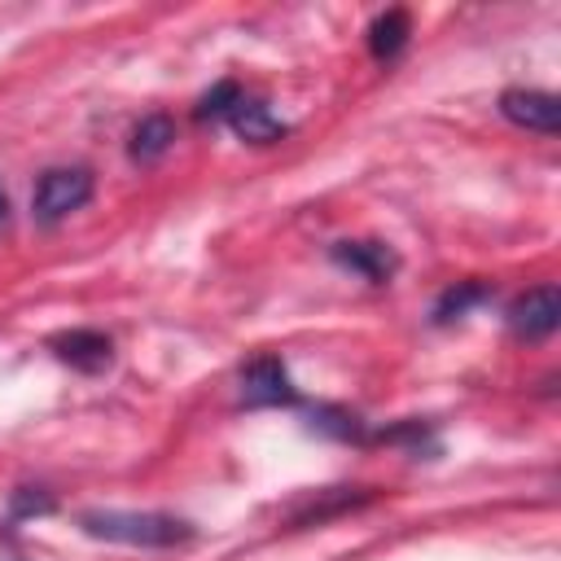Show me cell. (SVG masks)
I'll return each instance as SVG.
<instances>
[{"mask_svg":"<svg viewBox=\"0 0 561 561\" xmlns=\"http://www.w3.org/2000/svg\"><path fill=\"white\" fill-rule=\"evenodd\" d=\"M79 526L92 539L131 543V548H175V543L193 539V526L184 517H171V513H118V508H105V513H83Z\"/></svg>","mask_w":561,"mask_h":561,"instance_id":"6da1fadb","label":"cell"},{"mask_svg":"<svg viewBox=\"0 0 561 561\" xmlns=\"http://www.w3.org/2000/svg\"><path fill=\"white\" fill-rule=\"evenodd\" d=\"M88 197H92V171H83V167H53L35 184L31 215H35V224H61L66 215L83 210Z\"/></svg>","mask_w":561,"mask_h":561,"instance_id":"7a4b0ae2","label":"cell"},{"mask_svg":"<svg viewBox=\"0 0 561 561\" xmlns=\"http://www.w3.org/2000/svg\"><path fill=\"white\" fill-rule=\"evenodd\" d=\"M294 399H298V390H294L280 355H259L241 368V403L245 408H276V403H294Z\"/></svg>","mask_w":561,"mask_h":561,"instance_id":"3957f363","label":"cell"},{"mask_svg":"<svg viewBox=\"0 0 561 561\" xmlns=\"http://www.w3.org/2000/svg\"><path fill=\"white\" fill-rule=\"evenodd\" d=\"M500 114L526 131H539V136H552L561 127V101L552 92H539V88H508L500 96Z\"/></svg>","mask_w":561,"mask_h":561,"instance_id":"277c9868","label":"cell"},{"mask_svg":"<svg viewBox=\"0 0 561 561\" xmlns=\"http://www.w3.org/2000/svg\"><path fill=\"white\" fill-rule=\"evenodd\" d=\"M557 324H561V294H557V285H539V289L522 294V298L508 307V329H513L517 337H526V342L548 337Z\"/></svg>","mask_w":561,"mask_h":561,"instance_id":"5b68a950","label":"cell"},{"mask_svg":"<svg viewBox=\"0 0 561 561\" xmlns=\"http://www.w3.org/2000/svg\"><path fill=\"white\" fill-rule=\"evenodd\" d=\"M333 259H337L342 267L359 272V276L373 280V285L390 280L394 267H399V259H394V250H390L386 241H342V245H333Z\"/></svg>","mask_w":561,"mask_h":561,"instance_id":"8992f818","label":"cell"},{"mask_svg":"<svg viewBox=\"0 0 561 561\" xmlns=\"http://www.w3.org/2000/svg\"><path fill=\"white\" fill-rule=\"evenodd\" d=\"M53 351H57V359H66L79 373H101L110 364V355H114L110 337L96 333V329H70V333L53 337Z\"/></svg>","mask_w":561,"mask_h":561,"instance_id":"52a82bcc","label":"cell"},{"mask_svg":"<svg viewBox=\"0 0 561 561\" xmlns=\"http://www.w3.org/2000/svg\"><path fill=\"white\" fill-rule=\"evenodd\" d=\"M228 123H232V131L241 136V140H250V145H272V140H280L289 127L263 105V101H254V96H241L232 110H228Z\"/></svg>","mask_w":561,"mask_h":561,"instance_id":"ba28073f","label":"cell"},{"mask_svg":"<svg viewBox=\"0 0 561 561\" xmlns=\"http://www.w3.org/2000/svg\"><path fill=\"white\" fill-rule=\"evenodd\" d=\"M408 35H412L408 13H403V9H386V13L368 26V53H373L377 61H390V57H399V53H403Z\"/></svg>","mask_w":561,"mask_h":561,"instance_id":"9c48e42d","label":"cell"},{"mask_svg":"<svg viewBox=\"0 0 561 561\" xmlns=\"http://www.w3.org/2000/svg\"><path fill=\"white\" fill-rule=\"evenodd\" d=\"M171 140H175V123L167 114H149L131 131V158L136 162H158L171 149Z\"/></svg>","mask_w":561,"mask_h":561,"instance_id":"30bf717a","label":"cell"},{"mask_svg":"<svg viewBox=\"0 0 561 561\" xmlns=\"http://www.w3.org/2000/svg\"><path fill=\"white\" fill-rule=\"evenodd\" d=\"M486 298V285H478V280H460V285H451L438 302H434V320L443 324V320H456V316H465L473 302H482Z\"/></svg>","mask_w":561,"mask_h":561,"instance_id":"8fae6325","label":"cell"},{"mask_svg":"<svg viewBox=\"0 0 561 561\" xmlns=\"http://www.w3.org/2000/svg\"><path fill=\"white\" fill-rule=\"evenodd\" d=\"M241 96H245V92H241L232 79H224V83H215V88L197 101V118H202V123H206V118H228V110H232Z\"/></svg>","mask_w":561,"mask_h":561,"instance_id":"7c38bea8","label":"cell"},{"mask_svg":"<svg viewBox=\"0 0 561 561\" xmlns=\"http://www.w3.org/2000/svg\"><path fill=\"white\" fill-rule=\"evenodd\" d=\"M311 425H316L320 434H333V438H364L359 416H351V412H342V408H316Z\"/></svg>","mask_w":561,"mask_h":561,"instance_id":"4fadbf2b","label":"cell"},{"mask_svg":"<svg viewBox=\"0 0 561 561\" xmlns=\"http://www.w3.org/2000/svg\"><path fill=\"white\" fill-rule=\"evenodd\" d=\"M48 508H53L48 495H18L13 500V513H48Z\"/></svg>","mask_w":561,"mask_h":561,"instance_id":"5bb4252c","label":"cell"},{"mask_svg":"<svg viewBox=\"0 0 561 561\" xmlns=\"http://www.w3.org/2000/svg\"><path fill=\"white\" fill-rule=\"evenodd\" d=\"M4 215H9V197H4V188H0V224H4Z\"/></svg>","mask_w":561,"mask_h":561,"instance_id":"9a60e30c","label":"cell"}]
</instances>
